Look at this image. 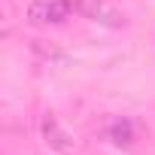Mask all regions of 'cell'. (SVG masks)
Masks as SVG:
<instances>
[{
    "label": "cell",
    "instance_id": "obj_4",
    "mask_svg": "<svg viewBox=\"0 0 155 155\" xmlns=\"http://www.w3.org/2000/svg\"><path fill=\"white\" fill-rule=\"evenodd\" d=\"M107 137H110L116 146H131L134 128H131V122H113V125L107 128Z\"/></svg>",
    "mask_w": 155,
    "mask_h": 155
},
{
    "label": "cell",
    "instance_id": "obj_1",
    "mask_svg": "<svg viewBox=\"0 0 155 155\" xmlns=\"http://www.w3.org/2000/svg\"><path fill=\"white\" fill-rule=\"evenodd\" d=\"M76 12L73 0H31L25 9V21L34 28H49V25H64Z\"/></svg>",
    "mask_w": 155,
    "mask_h": 155
},
{
    "label": "cell",
    "instance_id": "obj_2",
    "mask_svg": "<svg viewBox=\"0 0 155 155\" xmlns=\"http://www.w3.org/2000/svg\"><path fill=\"white\" fill-rule=\"evenodd\" d=\"M40 134H43V143H46L52 152H58V155H76V152H79V140H76V134L67 131V128L58 122V116H52V113L43 116Z\"/></svg>",
    "mask_w": 155,
    "mask_h": 155
},
{
    "label": "cell",
    "instance_id": "obj_3",
    "mask_svg": "<svg viewBox=\"0 0 155 155\" xmlns=\"http://www.w3.org/2000/svg\"><path fill=\"white\" fill-rule=\"evenodd\" d=\"M73 6L79 15H85L88 21L104 25V28H125L128 25V15L119 6H113L110 0H73Z\"/></svg>",
    "mask_w": 155,
    "mask_h": 155
}]
</instances>
